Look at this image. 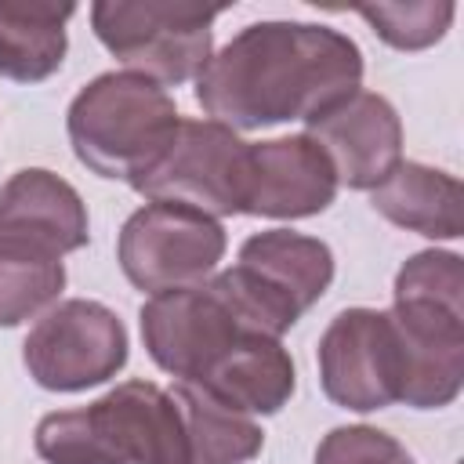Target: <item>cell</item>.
Masks as SVG:
<instances>
[{"instance_id":"obj_1","label":"cell","mask_w":464,"mask_h":464,"mask_svg":"<svg viewBox=\"0 0 464 464\" xmlns=\"http://www.w3.org/2000/svg\"><path fill=\"white\" fill-rule=\"evenodd\" d=\"M362 83L359 44L319 22L243 25L196 76L207 120L232 130H261L290 120L312 123Z\"/></svg>"},{"instance_id":"obj_2","label":"cell","mask_w":464,"mask_h":464,"mask_svg":"<svg viewBox=\"0 0 464 464\" xmlns=\"http://www.w3.org/2000/svg\"><path fill=\"white\" fill-rule=\"evenodd\" d=\"M392 326L402 352L399 402L442 410L464 384V261L453 250H420L392 286Z\"/></svg>"},{"instance_id":"obj_3","label":"cell","mask_w":464,"mask_h":464,"mask_svg":"<svg viewBox=\"0 0 464 464\" xmlns=\"http://www.w3.org/2000/svg\"><path fill=\"white\" fill-rule=\"evenodd\" d=\"M33 446L47 464H188L178 402L152 381H123L80 410L47 413Z\"/></svg>"},{"instance_id":"obj_4","label":"cell","mask_w":464,"mask_h":464,"mask_svg":"<svg viewBox=\"0 0 464 464\" xmlns=\"http://www.w3.org/2000/svg\"><path fill=\"white\" fill-rule=\"evenodd\" d=\"M181 112L174 98L138 72L94 76L65 112L76 160L112 181H134L167 149Z\"/></svg>"},{"instance_id":"obj_5","label":"cell","mask_w":464,"mask_h":464,"mask_svg":"<svg viewBox=\"0 0 464 464\" xmlns=\"http://www.w3.org/2000/svg\"><path fill=\"white\" fill-rule=\"evenodd\" d=\"M334 283V250L290 228H268L239 246L232 268L210 279V290L254 334L283 337Z\"/></svg>"},{"instance_id":"obj_6","label":"cell","mask_w":464,"mask_h":464,"mask_svg":"<svg viewBox=\"0 0 464 464\" xmlns=\"http://www.w3.org/2000/svg\"><path fill=\"white\" fill-rule=\"evenodd\" d=\"M221 11L163 0H94L91 25L120 65L160 87H178L210 62L214 18Z\"/></svg>"},{"instance_id":"obj_7","label":"cell","mask_w":464,"mask_h":464,"mask_svg":"<svg viewBox=\"0 0 464 464\" xmlns=\"http://www.w3.org/2000/svg\"><path fill=\"white\" fill-rule=\"evenodd\" d=\"M246 145L218 120L181 116L167 149L130 181L149 203H178L210 218L243 214L246 196Z\"/></svg>"},{"instance_id":"obj_8","label":"cell","mask_w":464,"mask_h":464,"mask_svg":"<svg viewBox=\"0 0 464 464\" xmlns=\"http://www.w3.org/2000/svg\"><path fill=\"white\" fill-rule=\"evenodd\" d=\"M225 257V228L218 218L178 207L145 203L138 207L116 243V261L130 286L156 297L181 286H199Z\"/></svg>"},{"instance_id":"obj_9","label":"cell","mask_w":464,"mask_h":464,"mask_svg":"<svg viewBox=\"0 0 464 464\" xmlns=\"http://www.w3.org/2000/svg\"><path fill=\"white\" fill-rule=\"evenodd\" d=\"M127 348V330L112 308L72 297L36 319L22 344V362L47 392H83L116 377Z\"/></svg>"},{"instance_id":"obj_10","label":"cell","mask_w":464,"mask_h":464,"mask_svg":"<svg viewBox=\"0 0 464 464\" xmlns=\"http://www.w3.org/2000/svg\"><path fill=\"white\" fill-rule=\"evenodd\" d=\"M319 384L334 406L373 413L399 402L402 352L392 315L381 308H344L330 319L315 348Z\"/></svg>"},{"instance_id":"obj_11","label":"cell","mask_w":464,"mask_h":464,"mask_svg":"<svg viewBox=\"0 0 464 464\" xmlns=\"http://www.w3.org/2000/svg\"><path fill=\"white\" fill-rule=\"evenodd\" d=\"M138 323L149 359L181 384L203 381V373L243 334H254L228 312V304L210 290V283L149 297L138 312Z\"/></svg>"},{"instance_id":"obj_12","label":"cell","mask_w":464,"mask_h":464,"mask_svg":"<svg viewBox=\"0 0 464 464\" xmlns=\"http://www.w3.org/2000/svg\"><path fill=\"white\" fill-rule=\"evenodd\" d=\"M91 221L80 192L44 167H25L0 185V254L62 261L87 246Z\"/></svg>"},{"instance_id":"obj_13","label":"cell","mask_w":464,"mask_h":464,"mask_svg":"<svg viewBox=\"0 0 464 464\" xmlns=\"http://www.w3.org/2000/svg\"><path fill=\"white\" fill-rule=\"evenodd\" d=\"M308 138L334 163L337 185L377 188L402 160V120L384 94L355 91L308 123Z\"/></svg>"},{"instance_id":"obj_14","label":"cell","mask_w":464,"mask_h":464,"mask_svg":"<svg viewBox=\"0 0 464 464\" xmlns=\"http://www.w3.org/2000/svg\"><path fill=\"white\" fill-rule=\"evenodd\" d=\"M337 196V174L308 134H286L246 145L243 214L297 221L323 214Z\"/></svg>"},{"instance_id":"obj_15","label":"cell","mask_w":464,"mask_h":464,"mask_svg":"<svg viewBox=\"0 0 464 464\" xmlns=\"http://www.w3.org/2000/svg\"><path fill=\"white\" fill-rule=\"evenodd\" d=\"M192 388L207 392L210 399H218L221 406L236 410V413L268 417L290 402V395L297 388V373H294V359L279 344V337L243 334Z\"/></svg>"},{"instance_id":"obj_16","label":"cell","mask_w":464,"mask_h":464,"mask_svg":"<svg viewBox=\"0 0 464 464\" xmlns=\"http://www.w3.org/2000/svg\"><path fill=\"white\" fill-rule=\"evenodd\" d=\"M370 203L381 218L392 225L428 236V239H460L464 218H460V181L450 170L399 160V167L370 188Z\"/></svg>"},{"instance_id":"obj_17","label":"cell","mask_w":464,"mask_h":464,"mask_svg":"<svg viewBox=\"0 0 464 464\" xmlns=\"http://www.w3.org/2000/svg\"><path fill=\"white\" fill-rule=\"evenodd\" d=\"M76 4L54 0H0V76L14 83H40L65 62V22Z\"/></svg>"},{"instance_id":"obj_18","label":"cell","mask_w":464,"mask_h":464,"mask_svg":"<svg viewBox=\"0 0 464 464\" xmlns=\"http://www.w3.org/2000/svg\"><path fill=\"white\" fill-rule=\"evenodd\" d=\"M170 399L178 402L181 424H185V446H188V464H246L261 453L265 431L246 417L207 392L192 384H174Z\"/></svg>"},{"instance_id":"obj_19","label":"cell","mask_w":464,"mask_h":464,"mask_svg":"<svg viewBox=\"0 0 464 464\" xmlns=\"http://www.w3.org/2000/svg\"><path fill=\"white\" fill-rule=\"evenodd\" d=\"M355 14L395 51H424L446 36L457 18V7L446 0H413V4H362Z\"/></svg>"},{"instance_id":"obj_20","label":"cell","mask_w":464,"mask_h":464,"mask_svg":"<svg viewBox=\"0 0 464 464\" xmlns=\"http://www.w3.org/2000/svg\"><path fill=\"white\" fill-rule=\"evenodd\" d=\"M65 290L62 261H25L0 254V326H18Z\"/></svg>"},{"instance_id":"obj_21","label":"cell","mask_w":464,"mask_h":464,"mask_svg":"<svg viewBox=\"0 0 464 464\" xmlns=\"http://www.w3.org/2000/svg\"><path fill=\"white\" fill-rule=\"evenodd\" d=\"M315 464H413L406 446L370 424H344L323 435Z\"/></svg>"}]
</instances>
